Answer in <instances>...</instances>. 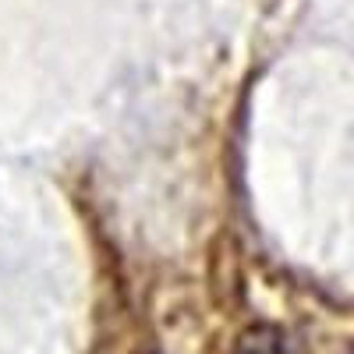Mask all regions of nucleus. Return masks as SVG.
Wrapping results in <instances>:
<instances>
[{
  "mask_svg": "<svg viewBox=\"0 0 354 354\" xmlns=\"http://www.w3.org/2000/svg\"><path fill=\"white\" fill-rule=\"evenodd\" d=\"M238 354H294V351H290V344H287V337H283L280 330H273V326H255V330H248V333L241 337Z\"/></svg>",
  "mask_w": 354,
  "mask_h": 354,
  "instance_id": "nucleus-1",
  "label": "nucleus"
},
{
  "mask_svg": "<svg viewBox=\"0 0 354 354\" xmlns=\"http://www.w3.org/2000/svg\"><path fill=\"white\" fill-rule=\"evenodd\" d=\"M351 354H354V351H351Z\"/></svg>",
  "mask_w": 354,
  "mask_h": 354,
  "instance_id": "nucleus-2",
  "label": "nucleus"
}]
</instances>
